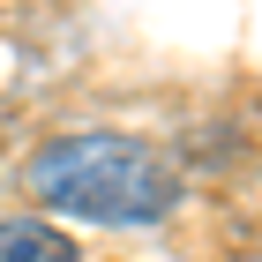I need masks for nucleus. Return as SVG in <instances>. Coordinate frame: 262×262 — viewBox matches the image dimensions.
<instances>
[{
	"mask_svg": "<svg viewBox=\"0 0 262 262\" xmlns=\"http://www.w3.org/2000/svg\"><path fill=\"white\" fill-rule=\"evenodd\" d=\"M0 262H82V255L68 232H53L38 217H15V225H0Z\"/></svg>",
	"mask_w": 262,
	"mask_h": 262,
	"instance_id": "2",
	"label": "nucleus"
},
{
	"mask_svg": "<svg viewBox=\"0 0 262 262\" xmlns=\"http://www.w3.org/2000/svg\"><path fill=\"white\" fill-rule=\"evenodd\" d=\"M30 187L53 210L90 217V225H158L180 202L172 165L158 150L127 142V135H68V142H53L30 165Z\"/></svg>",
	"mask_w": 262,
	"mask_h": 262,
	"instance_id": "1",
	"label": "nucleus"
}]
</instances>
